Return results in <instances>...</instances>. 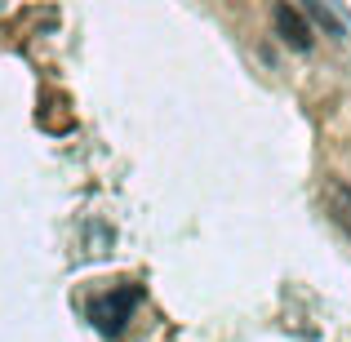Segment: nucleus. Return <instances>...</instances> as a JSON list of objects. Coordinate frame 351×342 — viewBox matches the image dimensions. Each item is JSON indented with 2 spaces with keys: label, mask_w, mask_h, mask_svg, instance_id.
Here are the masks:
<instances>
[{
  "label": "nucleus",
  "mask_w": 351,
  "mask_h": 342,
  "mask_svg": "<svg viewBox=\"0 0 351 342\" xmlns=\"http://www.w3.org/2000/svg\"><path fill=\"white\" fill-rule=\"evenodd\" d=\"M138 307V289H120L116 298H103V302H94V320H98V329H107V334H120L125 329V316Z\"/></svg>",
  "instance_id": "obj_1"
},
{
  "label": "nucleus",
  "mask_w": 351,
  "mask_h": 342,
  "mask_svg": "<svg viewBox=\"0 0 351 342\" xmlns=\"http://www.w3.org/2000/svg\"><path fill=\"white\" fill-rule=\"evenodd\" d=\"M271 18H276V32H280L285 40L293 45V49H311V40H316V36H311L307 18H302V14H298V9H293V5H285V0H280Z\"/></svg>",
  "instance_id": "obj_2"
},
{
  "label": "nucleus",
  "mask_w": 351,
  "mask_h": 342,
  "mask_svg": "<svg viewBox=\"0 0 351 342\" xmlns=\"http://www.w3.org/2000/svg\"><path fill=\"white\" fill-rule=\"evenodd\" d=\"M325 205H329V218L351 236V182H325Z\"/></svg>",
  "instance_id": "obj_3"
}]
</instances>
